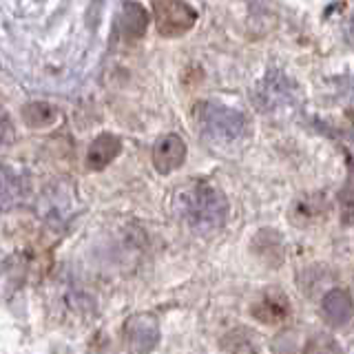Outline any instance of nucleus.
Masks as SVG:
<instances>
[{
	"mask_svg": "<svg viewBox=\"0 0 354 354\" xmlns=\"http://www.w3.org/2000/svg\"><path fill=\"white\" fill-rule=\"evenodd\" d=\"M180 208L191 226H217L226 215V202L213 186L197 184L180 195Z\"/></svg>",
	"mask_w": 354,
	"mask_h": 354,
	"instance_id": "nucleus-1",
	"label": "nucleus"
},
{
	"mask_svg": "<svg viewBox=\"0 0 354 354\" xmlns=\"http://www.w3.org/2000/svg\"><path fill=\"white\" fill-rule=\"evenodd\" d=\"M197 124L213 140H235L246 129V120L235 109L221 106L217 102H202L195 109Z\"/></svg>",
	"mask_w": 354,
	"mask_h": 354,
	"instance_id": "nucleus-2",
	"label": "nucleus"
},
{
	"mask_svg": "<svg viewBox=\"0 0 354 354\" xmlns=\"http://www.w3.org/2000/svg\"><path fill=\"white\" fill-rule=\"evenodd\" d=\"M153 16L162 38H180L197 22V11L186 0H153Z\"/></svg>",
	"mask_w": 354,
	"mask_h": 354,
	"instance_id": "nucleus-3",
	"label": "nucleus"
},
{
	"mask_svg": "<svg viewBox=\"0 0 354 354\" xmlns=\"http://www.w3.org/2000/svg\"><path fill=\"white\" fill-rule=\"evenodd\" d=\"M186 160V144L180 136H164L153 149V164L158 173L169 175L175 169H180Z\"/></svg>",
	"mask_w": 354,
	"mask_h": 354,
	"instance_id": "nucleus-4",
	"label": "nucleus"
},
{
	"mask_svg": "<svg viewBox=\"0 0 354 354\" xmlns=\"http://www.w3.org/2000/svg\"><path fill=\"white\" fill-rule=\"evenodd\" d=\"M290 315V304L283 292L279 290H268L263 292L257 301L252 304V317L259 319L261 324H281V321Z\"/></svg>",
	"mask_w": 354,
	"mask_h": 354,
	"instance_id": "nucleus-5",
	"label": "nucleus"
},
{
	"mask_svg": "<svg viewBox=\"0 0 354 354\" xmlns=\"http://www.w3.org/2000/svg\"><path fill=\"white\" fill-rule=\"evenodd\" d=\"M122 151V142L115 138L113 133H102L93 140V144L88 147L86 153V166L91 171H102L104 166H109L118 158V153Z\"/></svg>",
	"mask_w": 354,
	"mask_h": 354,
	"instance_id": "nucleus-6",
	"label": "nucleus"
},
{
	"mask_svg": "<svg viewBox=\"0 0 354 354\" xmlns=\"http://www.w3.org/2000/svg\"><path fill=\"white\" fill-rule=\"evenodd\" d=\"M149 27V14L140 3H129L124 5L120 14V29H122V36L127 40H138L144 36V31Z\"/></svg>",
	"mask_w": 354,
	"mask_h": 354,
	"instance_id": "nucleus-7",
	"label": "nucleus"
},
{
	"mask_svg": "<svg viewBox=\"0 0 354 354\" xmlns=\"http://www.w3.org/2000/svg\"><path fill=\"white\" fill-rule=\"evenodd\" d=\"M22 120L31 129H47L55 122V109L47 102H31L22 109Z\"/></svg>",
	"mask_w": 354,
	"mask_h": 354,
	"instance_id": "nucleus-8",
	"label": "nucleus"
},
{
	"mask_svg": "<svg viewBox=\"0 0 354 354\" xmlns=\"http://www.w3.org/2000/svg\"><path fill=\"white\" fill-rule=\"evenodd\" d=\"M259 97H261V106L266 104L268 109H272V106H279L283 100H292V91L283 77H268Z\"/></svg>",
	"mask_w": 354,
	"mask_h": 354,
	"instance_id": "nucleus-9",
	"label": "nucleus"
}]
</instances>
